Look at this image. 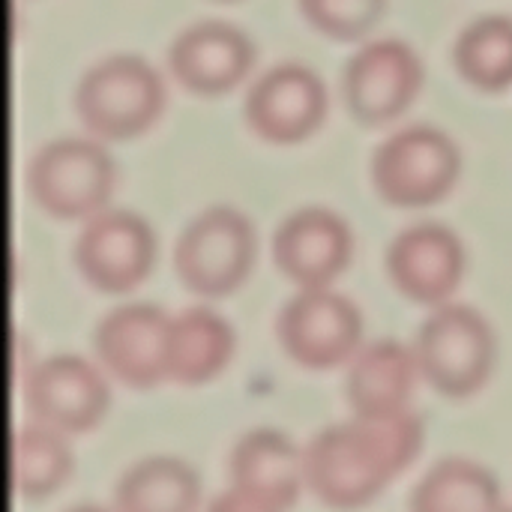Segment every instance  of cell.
<instances>
[{"label":"cell","instance_id":"obj_9","mask_svg":"<svg viewBox=\"0 0 512 512\" xmlns=\"http://www.w3.org/2000/svg\"><path fill=\"white\" fill-rule=\"evenodd\" d=\"M423 66L402 39H375L354 51L342 69V99L363 126L399 117L420 90Z\"/></svg>","mask_w":512,"mask_h":512},{"label":"cell","instance_id":"obj_18","mask_svg":"<svg viewBox=\"0 0 512 512\" xmlns=\"http://www.w3.org/2000/svg\"><path fill=\"white\" fill-rule=\"evenodd\" d=\"M234 351L231 327L207 306H189L168 321L165 378L177 384H204Z\"/></svg>","mask_w":512,"mask_h":512},{"label":"cell","instance_id":"obj_17","mask_svg":"<svg viewBox=\"0 0 512 512\" xmlns=\"http://www.w3.org/2000/svg\"><path fill=\"white\" fill-rule=\"evenodd\" d=\"M417 372V354L396 339H375L360 348L345 372V399L354 417L402 411Z\"/></svg>","mask_w":512,"mask_h":512},{"label":"cell","instance_id":"obj_16","mask_svg":"<svg viewBox=\"0 0 512 512\" xmlns=\"http://www.w3.org/2000/svg\"><path fill=\"white\" fill-rule=\"evenodd\" d=\"M303 456L276 429H252L228 453V483L252 510H285L297 501Z\"/></svg>","mask_w":512,"mask_h":512},{"label":"cell","instance_id":"obj_13","mask_svg":"<svg viewBox=\"0 0 512 512\" xmlns=\"http://www.w3.org/2000/svg\"><path fill=\"white\" fill-rule=\"evenodd\" d=\"M387 273L414 303H444L462 279V243L438 222H414L387 246Z\"/></svg>","mask_w":512,"mask_h":512},{"label":"cell","instance_id":"obj_20","mask_svg":"<svg viewBox=\"0 0 512 512\" xmlns=\"http://www.w3.org/2000/svg\"><path fill=\"white\" fill-rule=\"evenodd\" d=\"M72 471V456L57 429L21 426L9 444V483L18 498H45L57 492Z\"/></svg>","mask_w":512,"mask_h":512},{"label":"cell","instance_id":"obj_23","mask_svg":"<svg viewBox=\"0 0 512 512\" xmlns=\"http://www.w3.org/2000/svg\"><path fill=\"white\" fill-rule=\"evenodd\" d=\"M303 18L330 39H360L384 15L387 0H297Z\"/></svg>","mask_w":512,"mask_h":512},{"label":"cell","instance_id":"obj_12","mask_svg":"<svg viewBox=\"0 0 512 512\" xmlns=\"http://www.w3.org/2000/svg\"><path fill=\"white\" fill-rule=\"evenodd\" d=\"M24 405L36 423L78 435L93 429L105 414L108 387L87 360L75 354H54L27 372Z\"/></svg>","mask_w":512,"mask_h":512},{"label":"cell","instance_id":"obj_3","mask_svg":"<svg viewBox=\"0 0 512 512\" xmlns=\"http://www.w3.org/2000/svg\"><path fill=\"white\" fill-rule=\"evenodd\" d=\"M114 189V162L90 138H57L27 162V192L54 219H81L105 207Z\"/></svg>","mask_w":512,"mask_h":512},{"label":"cell","instance_id":"obj_4","mask_svg":"<svg viewBox=\"0 0 512 512\" xmlns=\"http://www.w3.org/2000/svg\"><path fill=\"white\" fill-rule=\"evenodd\" d=\"M369 171L384 204L426 207L453 189L459 177V150L441 129L414 123L375 147Z\"/></svg>","mask_w":512,"mask_h":512},{"label":"cell","instance_id":"obj_14","mask_svg":"<svg viewBox=\"0 0 512 512\" xmlns=\"http://www.w3.org/2000/svg\"><path fill=\"white\" fill-rule=\"evenodd\" d=\"M255 48L243 30L228 21H198L168 45V69L180 87L198 96L231 90L252 69Z\"/></svg>","mask_w":512,"mask_h":512},{"label":"cell","instance_id":"obj_6","mask_svg":"<svg viewBox=\"0 0 512 512\" xmlns=\"http://www.w3.org/2000/svg\"><path fill=\"white\" fill-rule=\"evenodd\" d=\"M417 369L432 390L447 399H465L489 378L495 339L489 324L471 306H441L417 330Z\"/></svg>","mask_w":512,"mask_h":512},{"label":"cell","instance_id":"obj_2","mask_svg":"<svg viewBox=\"0 0 512 512\" xmlns=\"http://www.w3.org/2000/svg\"><path fill=\"white\" fill-rule=\"evenodd\" d=\"M162 81L135 54H111L90 66L75 87L78 120L105 141L144 132L162 111Z\"/></svg>","mask_w":512,"mask_h":512},{"label":"cell","instance_id":"obj_11","mask_svg":"<svg viewBox=\"0 0 512 512\" xmlns=\"http://www.w3.org/2000/svg\"><path fill=\"white\" fill-rule=\"evenodd\" d=\"M168 321L153 303H123L105 312L90 336L99 366L126 387H156L165 378Z\"/></svg>","mask_w":512,"mask_h":512},{"label":"cell","instance_id":"obj_5","mask_svg":"<svg viewBox=\"0 0 512 512\" xmlns=\"http://www.w3.org/2000/svg\"><path fill=\"white\" fill-rule=\"evenodd\" d=\"M255 234L234 207H207L174 240V273L198 297H225L249 273Z\"/></svg>","mask_w":512,"mask_h":512},{"label":"cell","instance_id":"obj_1","mask_svg":"<svg viewBox=\"0 0 512 512\" xmlns=\"http://www.w3.org/2000/svg\"><path fill=\"white\" fill-rule=\"evenodd\" d=\"M423 426L411 411L354 417L321 429L303 450L309 492L339 510L372 501L420 450Z\"/></svg>","mask_w":512,"mask_h":512},{"label":"cell","instance_id":"obj_21","mask_svg":"<svg viewBox=\"0 0 512 512\" xmlns=\"http://www.w3.org/2000/svg\"><path fill=\"white\" fill-rule=\"evenodd\" d=\"M408 507L414 512L498 510L501 495L495 477L468 459H441L414 486Z\"/></svg>","mask_w":512,"mask_h":512},{"label":"cell","instance_id":"obj_10","mask_svg":"<svg viewBox=\"0 0 512 512\" xmlns=\"http://www.w3.org/2000/svg\"><path fill=\"white\" fill-rule=\"evenodd\" d=\"M327 111L321 78L300 63H279L258 75L243 99L246 126L270 144H294L318 129Z\"/></svg>","mask_w":512,"mask_h":512},{"label":"cell","instance_id":"obj_22","mask_svg":"<svg viewBox=\"0 0 512 512\" xmlns=\"http://www.w3.org/2000/svg\"><path fill=\"white\" fill-rule=\"evenodd\" d=\"M456 72L480 90L512 84V18L483 15L471 21L453 45Z\"/></svg>","mask_w":512,"mask_h":512},{"label":"cell","instance_id":"obj_8","mask_svg":"<svg viewBox=\"0 0 512 512\" xmlns=\"http://www.w3.org/2000/svg\"><path fill=\"white\" fill-rule=\"evenodd\" d=\"M153 255L156 240L150 225L129 210L93 213L72 246L81 279L102 294L132 291L150 273Z\"/></svg>","mask_w":512,"mask_h":512},{"label":"cell","instance_id":"obj_19","mask_svg":"<svg viewBox=\"0 0 512 512\" xmlns=\"http://www.w3.org/2000/svg\"><path fill=\"white\" fill-rule=\"evenodd\" d=\"M198 477L171 456L141 459L126 468L114 486V507L123 512H183L198 507Z\"/></svg>","mask_w":512,"mask_h":512},{"label":"cell","instance_id":"obj_15","mask_svg":"<svg viewBox=\"0 0 512 512\" xmlns=\"http://www.w3.org/2000/svg\"><path fill=\"white\" fill-rule=\"evenodd\" d=\"M351 258L345 222L324 207H303L273 231V261L300 288H321L336 279Z\"/></svg>","mask_w":512,"mask_h":512},{"label":"cell","instance_id":"obj_7","mask_svg":"<svg viewBox=\"0 0 512 512\" xmlns=\"http://www.w3.org/2000/svg\"><path fill=\"white\" fill-rule=\"evenodd\" d=\"M360 312L342 294L303 288L288 297L276 315L282 351L306 369H333L360 345Z\"/></svg>","mask_w":512,"mask_h":512}]
</instances>
